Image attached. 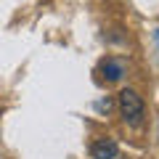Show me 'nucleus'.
I'll return each mask as SVG.
<instances>
[{
    "label": "nucleus",
    "instance_id": "nucleus-1",
    "mask_svg": "<svg viewBox=\"0 0 159 159\" xmlns=\"http://www.w3.org/2000/svg\"><path fill=\"white\" fill-rule=\"evenodd\" d=\"M117 106H119V117L125 119L127 127H141V125H143L146 106H143V98L138 96L133 88H122V90H119Z\"/></svg>",
    "mask_w": 159,
    "mask_h": 159
},
{
    "label": "nucleus",
    "instance_id": "nucleus-2",
    "mask_svg": "<svg viewBox=\"0 0 159 159\" xmlns=\"http://www.w3.org/2000/svg\"><path fill=\"white\" fill-rule=\"evenodd\" d=\"M90 154H93V159H117L119 146L114 138H98L90 146Z\"/></svg>",
    "mask_w": 159,
    "mask_h": 159
},
{
    "label": "nucleus",
    "instance_id": "nucleus-3",
    "mask_svg": "<svg viewBox=\"0 0 159 159\" xmlns=\"http://www.w3.org/2000/svg\"><path fill=\"white\" fill-rule=\"evenodd\" d=\"M98 72H101V77L106 82H119V80L125 77V64L119 61V58H103Z\"/></svg>",
    "mask_w": 159,
    "mask_h": 159
},
{
    "label": "nucleus",
    "instance_id": "nucleus-4",
    "mask_svg": "<svg viewBox=\"0 0 159 159\" xmlns=\"http://www.w3.org/2000/svg\"><path fill=\"white\" fill-rule=\"evenodd\" d=\"M96 106H98V111H109V109H111V98H103V101H98Z\"/></svg>",
    "mask_w": 159,
    "mask_h": 159
},
{
    "label": "nucleus",
    "instance_id": "nucleus-5",
    "mask_svg": "<svg viewBox=\"0 0 159 159\" xmlns=\"http://www.w3.org/2000/svg\"><path fill=\"white\" fill-rule=\"evenodd\" d=\"M157 40H159V29H157Z\"/></svg>",
    "mask_w": 159,
    "mask_h": 159
}]
</instances>
